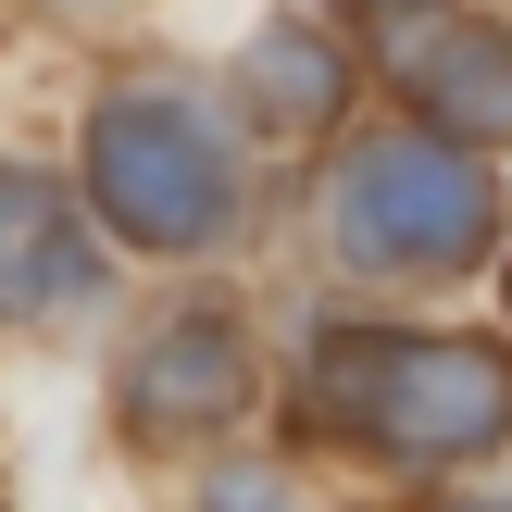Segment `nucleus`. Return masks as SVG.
<instances>
[{
    "instance_id": "obj_1",
    "label": "nucleus",
    "mask_w": 512,
    "mask_h": 512,
    "mask_svg": "<svg viewBox=\"0 0 512 512\" xmlns=\"http://www.w3.org/2000/svg\"><path fill=\"white\" fill-rule=\"evenodd\" d=\"M313 400L400 463H475V450L512 438V350L425 338V325H325Z\"/></svg>"
},
{
    "instance_id": "obj_2",
    "label": "nucleus",
    "mask_w": 512,
    "mask_h": 512,
    "mask_svg": "<svg viewBox=\"0 0 512 512\" xmlns=\"http://www.w3.org/2000/svg\"><path fill=\"white\" fill-rule=\"evenodd\" d=\"M325 238L363 275H463L500 238V188H488L475 150L425 138V125L413 138H363L325 175Z\"/></svg>"
},
{
    "instance_id": "obj_3",
    "label": "nucleus",
    "mask_w": 512,
    "mask_h": 512,
    "mask_svg": "<svg viewBox=\"0 0 512 512\" xmlns=\"http://www.w3.org/2000/svg\"><path fill=\"white\" fill-rule=\"evenodd\" d=\"M88 200L138 250H213L238 213V163H225L213 113H188L163 88H113L88 125Z\"/></svg>"
},
{
    "instance_id": "obj_4",
    "label": "nucleus",
    "mask_w": 512,
    "mask_h": 512,
    "mask_svg": "<svg viewBox=\"0 0 512 512\" xmlns=\"http://www.w3.org/2000/svg\"><path fill=\"white\" fill-rule=\"evenodd\" d=\"M250 400V338L238 313H213V300H188V313H163L138 338V363H125V413L163 425V438H188V425H225Z\"/></svg>"
},
{
    "instance_id": "obj_5",
    "label": "nucleus",
    "mask_w": 512,
    "mask_h": 512,
    "mask_svg": "<svg viewBox=\"0 0 512 512\" xmlns=\"http://www.w3.org/2000/svg\"><path fill=\"white\" fill-rule=\"evenodd\" d=\"M88 300H100L88 213L38 163H0V313H88Z\"/></svg>"
},
{
    "instance_id": "obj_6",
    "label": "nucleus",
    "mask_w": 512,
    "mask_h": 512,
    "mask_svg": "<svg viewBox=\"0 0 512 512\" xmlns=\"http://www.w3.org/2000/svg\"><path fill=\"white\" fill-rule=\"evenodd\" d=\"M413 100H425V138L500 150L512 138V38L500 25H438V38H413Z\"/></svg>"
},
{
    "instance_id": "obj_7",
    "label": "nucleus",
    "mask_w": 512,
    "mask_h": 512,
    "mask_svg": "<svg viewBox=\"0 0 512 512\" xmlns=\"http://www.w3.org/2000/svg\"><path fill=\"white\" fill-rule=\"evenodd\" d=\"M238 113L250 125H275V138H313V125H338L350 113V63H338V38L325 25H263V38L238 50Z\"/></svg>"
},
{
    "instance_id": "obj_8",
    "label": "nucleus",
    "mask_w": 512,
    "mask_h": 512,
    "mask_svg": "<svg viewBox=\"0 0 512 512\" xmlns=\"http://www.w3.org/2000/svg\"><path fill=\"white\" fill-rule=\"evenodd\" d=\"M213 512H288V500H275V488H263V475H250V488H225Z\"/></svg>"
},
{
    "instance_id": "obj_9",
    "label": "nucleus",
    "mask_w": 512,
    "mask_h": 512,
    "mask_svg": "<svg viewBox=\"0 0 512 512\" xmlns=\"http://www.w3.org/2000/svg\"><path fill=\"white\" fill-rule=\"evenodd\" d=\"M438 512H512V500H438Z\"/></svg>"
}]
</instances>
